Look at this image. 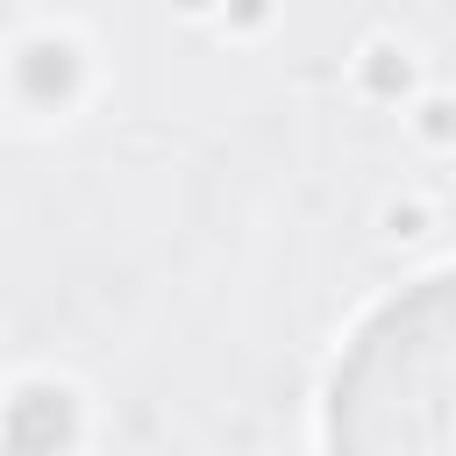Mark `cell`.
<instances>
[{"instance_id":"cell-1","label":"cell","mask_w":456,"mask_h":456,"mask_svg":"<svg viewBox=\"0 0 456 456\" xmlns=\"http://www.w3.org/2000/svg\"><path fill=\"white\" fill-rule=\"evenodd\" d=\"M335 456H456V278L370 314L328 392Z\"/></svg>"}]
</instances>
